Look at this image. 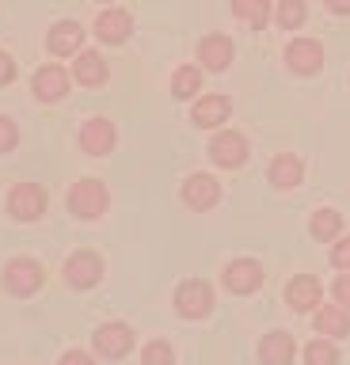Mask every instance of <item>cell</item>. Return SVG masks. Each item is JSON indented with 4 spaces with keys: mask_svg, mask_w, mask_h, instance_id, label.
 <instances>
[{
    "mask_svg": "<svg viewBox=\"0 0 350 365\" xmlns=\"http://www.w3.org/2000/svg\"><path fill=\"white\" fill-rule=\"evenodd\" d=\"M69 210L76 217H84V221H96V217L107 210V187L99 179H81L69 190Z\"/></svg>",
    "mask_w": 350,
    "mask_h": 365,
    "instance_id": "1",
    "label": "cell"
},
{
    "mask_svg": "<svg viewBox=\"0 0 350 365\" xmlns=\"http://www.w3.org/2000/svg\"><path fill=\"white\" fill-rule=\"evenodd\" d=\"M46 210V190L38 182H16L12 194H8V213L19 217V221H35Z\"/></svg>",
    "mask_w": 350,
    "mask_h": 365,
    "instance_id": "2",
    "label": "cell"
},
{
    "mask_svg": "<svg viewBox=\"0 0 350 365\" xmlns=\"http://www.w3.org/2000/svg\"><path fill=\"white\" fill-rule=\"evenodd\" d=\"M38 285H42V267L35 259H12L4 267V289L8 293L31 297V293H38Z\"/></svg>",
    "mask_w": 350,
    "mask_h": 365,
    "instance_id": "3",
    "label": "cell"
},
{
    "mask_svg": "<svg viewBox=\"0 0 350 365\" xmlns=\"http://www.w3.org/2000/svg\"><path fill=\"white\" fill-rule=\"evenodd\" d=\"M175 308H179V316H187V319L210 316L213 289H210L206 282H183V285H179V293H175Z\"/></svg>",
    "mask_w": 350,
    "mask_h": 365,
    "instance_id": "4",
    "label": "cell"
},
{
    "mask_svg": "<svg viewBox=\"0 0 350 365\" xmlns=\"http://www.w3.org/2000/svg\"><path fill=\"white\" fill-rule=\"evenodd\" d=\"M263 285V267L255 259H236L225 267V289L229 293H255Z\"/></svg>",
    "mask_w": 350,
    "mask_h": 365,
    "instance_id": "5",
    "label": "cell"
},
{
    "mask_svg": "<svg viewBox=\"0 0 350 365\" xmlns=\"http://www.w3.org/2000/svg\"><path fill=\"white\" fill-rule=\"evenodd\" d=\"M210 156H213V164H221V168H240L247 160V141L240 133L225 130L210 141Z\"/></svg>",
    "mask_w": 350,
    "mask_h": 365,
    "instance_id": "6",
    "label": "cell"
},
{
    "mask_svg": "<svg viewBox=\"0 0 350 365\" xmlns=\"http://www.w3.org/2000/svg\"><path fill=\"white\" fill-rule=\"evenodd\" d=\"M99 274H103V262H99V255H92V251H76V255L65 262V278H69V285H76V289H92L99 282Z\"/></svg>",
    "mask_w": 350,
    "mask_h": 365,
    "instance_id": "7",
    "label": "cell"
},
{
    "mask_svg": "<svg viewBox=\"0 0 350 365\" xmlns=\"http://www.w3.org/2000/svg\"><path fill=\"white\" fill-rule=\"evenodd\" d=\"M286 61H289L293 73L309 76V73H320L324 50H320V42H312V38H293L289 50H286Z\"/></svg>",
    "mask_w": 350,
    "mask_h": 365,
    "instance_id": "8",
    "label": "cell"
},
{
    "mask_svg": "<svg viewBox=\"0 0 350 365\" xmlns=\"http://www.w3.org/2000/svg\"><path fill=\"white\" fill-rule=\"evenodd\" d=\"M221 198V187L213 175H190L183 182V202L190 205V210H213Z\"/></svg>",
    "mask_w": 350,
    "mask_h": 365,
    "instance_id": "9",
    "label": "cell"
},
{
    "mask_svg": "<svg viewBox=\"0 0 350 365\" xmlns=\"http://www.w3.org/2000/svg\"><path fill=\"white\" fill-rule=\"evenodd\" d=\"M115 141H118V133L107 118H92L81 130V145H84V153H92V156H107L110 148H115Z\"/></svg>",
    "mask_w": 350,
    "mask_h": 365,
    "instance_id": "10",
    "label": "cell"
},
{
    "mask_svg": "<svg viewBox=\"0 0 350 365\" xmlns=\"http://www.w3.org/2000/svg\"><path fill=\"white\" fill-rule=\"evenodd\" d=\"M130 346H133V335L126 324H103L96 331V350L103 358H122V354H130Z\"/></svg>",
    "mask_w": 350,
    "mask_h": 365,
    "instance_id": "11",
    "label": "cell"
},
{
    "mask_svg": "<svg viewBox=\"0 0 350 365\" xmlns=\"http://www.w3.org/2000/svg\"><path fill=\"white\" fill-rule=\"evenodd\" d=\"M198 61L206 65L210 73L229 68V61H232V42L225 38V34H206V38L198 42Z\"/></svg>",
    "mask_w": 350,
    "mask_h": 365,
    "instance_id": "12",
    "label": "cell"
},
{
    "mask_svg": "<svg viewBox=\"0 0 350 365\" xmlns=\"http://www.w3.org/2000/svg\"><path fill=\"white\" fill-rule=\"evenodd\" d=\"M130 31H133V19H130L122 8H110V11H103V16L96 19V34H99L103 42H110V46L126 42Z\"/></svg>",
    "mask_w": 350,
    "mask_h": 365,
    "instance_id": "13",
    "label": "cell"
},
{
    "mask_svg": "<svg viewBox=\"0 0 350 365\" xmlns=\"http://www.w3.org/2000/svg\"><path fill=\"white\" fill-rule=\"evenodd\" d=\"M286 301H289V308H297V312H309V308L320 304V282H316L312 274L293 278V282L286 285Z\"/></svg>",
    "mask_w": 350,
    "mask_h": 365,
    "instance_id": "14",
    "label": "cell"
},
{
    "mask_svg": "<svg viewBox=\"0 0 350 365\" xmlns=\"http://www.w3.org/2000/svg\"><path fill=\"white\" fill-rule=\"evenodd\" d=\"M73 76L81 80L84 88H99L107 80V61L96 50H81V53H76V61H73Z\"/></svg>",
    "mask_w": 350,
    "mask_h": 365,
    "instance_id": "15",
    "label": "cell"
},
{
    "mask_svg": "<svg viewBox=\"0 0 350 365\" xmlns=\"http://www.w3.org/2000/svg\"><path fill=\"white\" fill-rule=\"evenodd\" d=\"M229 99L225 96H202L198 103H195V110H190V118H195L202 130H213V125H221L225 118H229Z\"/></svg>",
    "mask_w": 350,
    "mask_h": 365,
    "instance_id": "16",
    "label": "cell"
},
{
    "mask_svg": "<svg viewBox=\"0 0 350 365\" xmlns=\"http://www.w3.org/2000/svg\"><path fill=\"white\" fill-rule=\"evenodd\" d=\"M81 42H84V31H81V23H73V19L50 27V38H46L50 53H61V57L65 53H76V50H81Z\"/></svg>",
    "mask_w": 350,
    "mask_h": 365,
    "instance_id": "17",
    "label": "cell"
},
{
    "mask_svg": "<svg viewBox=\"0 0 350 365\" xmlns=\"http://www.w3.org/2000/svg\"><path fill=\"white\" fill-rule=\"evenodd\" d=\"M65 88H69V76H65L58 65H46V68H38V73H35V96L38 99L58 103L65 96Z\"/></svg>",
    "mask_w": 350,
    "mask_h": 365,
    "instance_id": "18",
    "label": "cell"
},
{
    "mask_svg": "<svg viewBox=\"0 0 350 365\" xmlns=\"http://www.w3.org/2000/svg\"><path fill=\"white\" fill-rule=\"evenodd\" d=\"M259 358H263V365H289L293 361V339L286 331H270L263 339V346H259Z\"/></svg>",
    "mask_w": 350,
    "mask_h": 365,
    "instance_id": "19",
    "label": "cell"
},
{
    "mask_svg": "<svg viewBox=\"0 0 350 365\" xmlns=\"http://www.w3.org/2000/svg\"><path fill=\"white\" fill-rule=\"evenodd\" d=\"M316 331H320V335H331V339L346 335L350 331V312L343 304H324L320 312H316Z\"/></svg>",
    "mask_w": 350,
    "mask_h": 365,
    "instance_id": "20",
    "label": "cell"
},
{
    "mask_svg": "<svg viewBox=\"0 0 350 365\" xmlns=\"http://www.w3.org/2000/svg\"><path fill=\"white\" fill-rule=\"evenodd\" d=\"M270 182L274 187H297L301 182V160L293 156V153H282V156H274L270 160Z\"/></svg>",
    "mask_w": 350,
    "mask_h": 365,
    "instance_id": "21",
    "label": "cell"
},
{
    "mask_svg": "<svg viewBox=\"0 0 350 365\" xmlns=\"http://www.w3.org/2000/svg\"><path fill=\"white\" fill-rule=\"evenodd\" d=\"M236 19H244L247 27H267L270 19V0H232Z\"/></svg>",
    "mask_w": 350,
    "mask_h": 365,
    "instance_id": "22",
    "label": "cell"
},
{
    "mask_svg": "<svg viewBox=\"0 0 350 365\" xmlns=\"http://www.w3.org/2000/svg\"><path fill=\"white\" fill-rule=\"evenodd\" d=\"M172 91H175L179 99L198 96V91H202V73H198L195 65H183V68H179V73L172 76Z\"/></svg>",
    "mask_w": 350,
    "mask_h": 365,
    "instance_id": "23",
    "label": "cell"
},
{
    "mask_svg": "<svg viewBox=\"0 0 350 365\" xmlns=\"http://www.w3.org/2000/svg\"><path fill=\"white\" fill-rule=\"evenodd\" d=\"M339 228H343V217H339L335 210L312 213V236H316V240H335Z\"/></svg>",
    "mask_w": 350,
    "mask_h": 365,
    "instance_id": "24",
    "label": "cell"
},
{
    "mask_svg": "<svg viewBox=\"0 0 350 365\" xmlns=\"http://www.w3.org/2000/svg\"><path fill=\"white\" fill-rule=\"evenodd\" d=\"M304 361H309V365H335V361H339L335 342H327V339L309 342V346H304Z\"/></svg>",
    "mask_w": 350,
    "mask_h": 365,
    "instance_id": "25",
    "label": "cell"
},
{
    "mask_svg": "<svg viewBox=\"0 0 350 365\" xmlns=\"http://www.w3.org/2000/svg\"><path fill=\"white\" fill-rule=\"evenodd\" d=\"M278 23L286 31H297L304 23V0H282L278 4Z\"/></svg>",
    "mask_w": 350,
    "mask_h": 365,
    "instance_id": "26",
    "label": "cell"
},
{
    "mask_svg": "<svg viewBox=\"0 0 350 365\" xmlns=\"http://www.w3.org/2000/svg\"><path fill=\"white\" fill-rule=\"evenodd\" d=\"M141 365H172V346L168 342H149L141 354Z\"/></svg>",
    "mask_w": 350,
    "mask_h": 365,
    "instance_id": "27",
    "label": "cell"
},
{
    "mask_svg": "<svg viewBox=\"0 0 350 365\" xmlns=\"http://www.w3.org/2000/svg\"><path fill=\"white\" fill-rule=\"evenodd\" d=\"M331 262H335L339 270H350V236L335 244V251H331Z\"/></svg>",
    "mask_w": 350,
    "mask_h": 365,
    "instance_id": "28",
    "label": "cell"
},
{
    "mask_svg": "<svg viewBox=\"0 0 350 365\" xmlns=\"http://www.w3.org/2000/svg\"><path fill=\"white\" fill-rule=\"evenodd\" d=\"M331 293H335V301L343 308H350V274H339L335 285H331Z\"/></svg>",
    "mask_w": 350,
    "mask_h": 365,
    "instance_id": "29",
    "label": "cell"
},
{
    "mask_svg": "<svg viewBox=\"0 0 350 365\" xmlns=\"http://www.w3.org/2000/svg\"><path fill=\"white\" fill-rule=\"evenodd\" d=\"M16 137H19V133H16V125L8 122L4 114H0V153H8V148L16 145Z\"/></svg>",
    "mask_w": 350,
    "mask_h": 365,
    "instance_id": "30",
    "label": "cell"
},
{
    "mask_svg": "<svg viewBox=\"0 0 350 365\" xmlns=\"http://www.w3.org/2000/svg\"><path fill=\"white\" fill-rule=\"evenodd\" d=\"M12 76H16V61L8 53H0V84H8Z\"/></svg>",
    "mask_w": 350,
    "mask_h": 365,
    "instance_id": "31",
    "label": "cell"
},
{
    "mask_svg": "<svg viewBox=\"0 0 350 365\" xmlns=\"http://www.w3.org/2000/svg\"><path fill=\"white\" fill-rule=\"evenodd\" d=\"M61 365H96V361L88 358L84 350H69V354H65V358H61Z\"/></svg>",
    "mask_w": 350,
    "mask_h": 365,
    "instance_id": "32",
    "label": "cell"
},
{
    "mask_svg": "<svg viewBox=\"0 0 350 365\" xmlns=\"http://www.w3.org/2000/svg\"><path fill=\"white\" fill-rule=\"evenodd\" d=\"M327 8H331L335 16H350V0H327Z\"/></svg>",
    "mask_w": 350,
    "mask_h": 365,
    "instance_id": "33",
    "label": "cell"
},
{
    "mask_svg": "<svg viewBox=\"0 0 350 365\" xmlns=\"http://www.w3.org/2000/svg\"><path fill=\"white\" fill-rule=\"evenodd\" d=\"M107 4H110V0H107Z\"/></svg>",
    "mask_w": 350,
    "mask_h": 365,
    "instance_id": "34",
    "label": "cell"
}]
</instances>
